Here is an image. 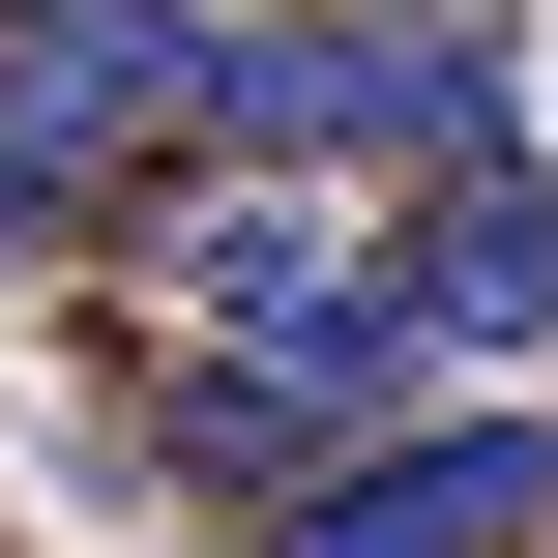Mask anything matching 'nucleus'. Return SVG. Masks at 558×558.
<instances>
[{"label": "nucleus", "mask_w": 558, "mask_h": 558, "mask_svg": "<svg viewBox=\"0 0 558 558\" xmlns=\"http://www.w3.org/2000/svg\"><path fill=\"white\" fill-rule=\"evenodd\" d=\"M383 294H412V353H441V383H558V177L471 147V177L383 235Z\"/></svg>", "instance_id": "7ed1b4c3"}, {"label": "nucleus", "mask_w": 558, "mask_h": 558, "mask_svg": "<svg viewBox=\"0 0 558 558\" xmlns=\"http://www.w3.org/2000/svg\"><path fill=\"white\" fill-rule=\"evenodd\" d=\"M265 558H558V412H530V383H471V412H412V441L294 471Z\"/></svg>", "instance_id": "f257e3e1"}, {"label": "nucleus", "mask_w": 558, "mask_h": 558, "mask_svg": "<svg viewBox=\"0 0 558 558\" xmlns=\"http://www.w3.org/2000/svg\"><path fill=\"white\" fill-rule=\"evenodd\" d=\"M383 383H412V294H294V324H206V353H177V441L294 500V471L383 441Z\"/></svg>", "instance_id": "f03ea898"}, {"label": "nucleus", "mask_w": 558, "mask_h": 558, "mask_svg": "<svg viewBox=\"0 0 558 558\" xmlns=\"http://www.w3.org/2000/svg\"><path fill=\"white\" fill-rule=\"evenodd\" d=\"M59 235H118V147H88V118L0 59V265H59Z\"/></svg>", "instance_id": "423d86ee"}, {"label": "nucleus", "mask_w": 558, "mask_h": 558, "mask_svg": "<svg viewBox=\"0 0 558 558\" xmlns=\"http://www.w3.org/2000/svg\"><path fill=\"white\" fill-rule=\"evenodd\" d=\"M206 29H235V0H0V59H29L88 147H206Z\"/></svg>", "instance_id": "20e7f679"}, {"label": "nucleus", "mask_w": 558, "mask_h": 558, "mask_svg": "<svg viewBox=\"0 0 558 558\" xmlns=\"http://www.w3.org/2000/svg\"><path fill=\"white\" fill-rule=\"evenodd\" d=\"M353 147H441V177H471V147H500V29H471V0H383V29H353Z\"/></svg>", "instance_id": "39448f33"}]
</instances>
